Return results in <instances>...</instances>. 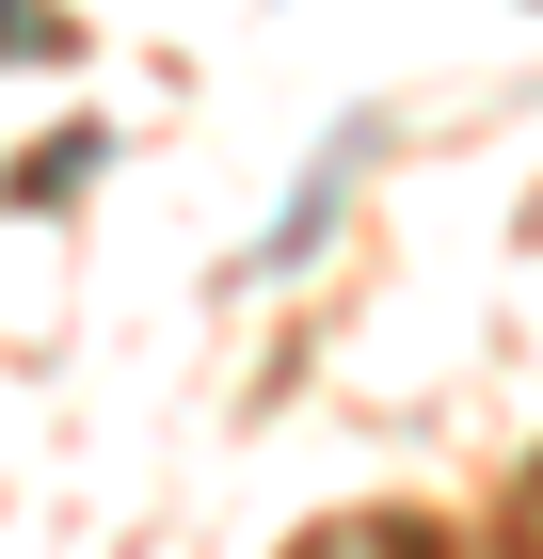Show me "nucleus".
Instances as JSON below:
<instances>
[{
  "label": "nucleus",
  "mask_w": 543,
  "mask_h": 559,
  "mask_svg": "<svg viewBox=\"0 0 543 559\" xmlns=\"http://www.w3.org/2000/svg\"><path fill=\"white\" fill-rule=\"evenodd\" d=\"M64 176H96V129H81V144H48V160H16V209H64Z\"/></svg>",
  "instance_id": "f257e3e1"
}]
</instances>
